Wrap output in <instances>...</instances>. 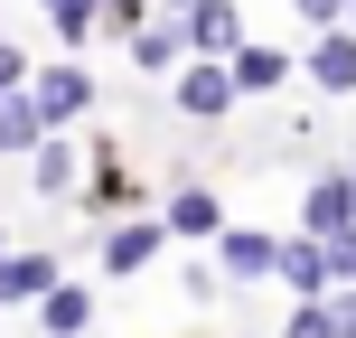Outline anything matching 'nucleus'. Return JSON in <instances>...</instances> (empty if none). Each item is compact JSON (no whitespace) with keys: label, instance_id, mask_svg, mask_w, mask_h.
<instances>
[{"label":"nucleus","instance_id":"nucleus-1","mask_svg":"<svg viewBox=\"0 0 356 338\" xmlns=\"http://www.w3.org/2000/svg\"><path fill=\"white\" fill-rule=\"evenodd\" d=\"M29 94H38V113H47V132H56V123H75V113H85V94H94V85H85L75 66H38V85H29Z\"/></svg>","mask_w":356,"mask_h":338},{"label":"nucleus","instance_id":"nucleus-2","mask_svg":"<svg viewBox=\"0 0 356 338\" xmlns=\"http://www.w3.org/2000/svg\"><path fill=\"white\" fill-rule=\"evenodd\" d=\"M356 226V178H319L309 188V235H347Z\"/></svg>","mask_w":356,"mask_h":338},{"label":"nucleus","instance_id":"nucleus-3","mask_svg":"<svg viewBox=\"0 0 356 338\" xmlns=\"http://www.w3.org/2000/svg\"><path fill=\"white\" fill-rule=\"evenodd\" d=\"M309 75H319L328 94H356V38H347V29H328L319 47H309Z\"/></svg>","mask_w":356,"mask_h":338},{"label":"nucleus","instance_id":"nucleus-4","mask_svg":"<svg viewBox=\"0 0 356 338\" xmlns=\"http://www.w3.org/2000/svg\"><path fill=\"white\" fill-rule=\"evenodd\" d=\"M38 141H47L38 94H0V151H38Z\"/></svg>","mask_w":356,"mask_h":338},{"label":"nucleus","instance_id":"nucleus-5","mask_svg":"<svg viewBox=\"0 0 356 338\" xmlns=\"http://www.w3.org/2000/svg\"><path fill=\"white\" fill-rule=\"evenodd\" d=\"M234 94H244V85H234V66H188V85H178V104H188V113H225Z\"/></svg>","mask_w":356,"mask_h":338},{"label":"nucleus","instance_id":"nucleus-6","mask_svg":"<svg viewBox=\"0 0 356 338\" xmlns=\"http://www.w3.org/2000/svg\"><path fill=\"white\" fill-rule=\"evenodd\" d=\"M178 29H188L197 47H234V10H225V0H188V10H178Z\"/></svg>","mask_w":356,"mask_h":338},{"label":"nucleus","instance_id":"nucleus-7","mask_svg":"<svg viewBox=\"0 0 356 338\" xmlns=\"http://www.w3.org/2000/svg\"><path fill=\"white\" fill-rule=\"evenodd\" d=\"M225 272H234V282H253V272H282V245H272V235H225Z\"/></svg>","mask_w":356,"mask_h":338},{"label":"nucleus","instance_id":"nucleus-8","mask_svg":"<svg viewBox=\"0 0 356 338\" xmlns=\"http://www.w3.org/2000/svg\"><path fill=\"white\" fill-rule=\"evenodd\" d=\"M282 272H291V291H328L338 272H328V245L309 235V245H282Z\"/></svg>","mask_w":356,"mask_h":338},{"label":"nucleus","instance_id":"nucleus-9","mask_svg":"<svg viewBox=\"0 0 356 338\" xmlns=\"http://www.w3.org/2000/svg\"><path fill=\"white\" fill-rule=\"evenodd\" d=\"M150 254H160V226H122V235H104V263H113V272H141Z\"/></svg>","mask_w":356,"mask_h":338},{"label":"nucleus","instance_id":"nucleus-10","mask_svg":"<svg viewBox=\"0 0 356 338\" xmlns=\"http://www.w3.org/2000/svg\"><path fill=\"white\" fill-rule=\"evenodd\" d=\"M47 282H56L47 254H38V263H0V301H47Z\"/></svg>","mask_w":356,"mask_h":338},{"label":"nucleus","instance_id":"nucleus-11","mask_svg":"<svg viewBox=\"0 0 356 338\" xmlns=\"http://www.w3.org/2000/svg\"><path fill=\"white\" fill-rule=\"evenodd\" d=\"M234 85H244V94H272V85H282V47H234Z\"/></svg>","mask_w":356,"mask_h":338},{"label":"nucleus","instance_id":"nucleus-12","mask_svg":"<svg viewBox=\"0 0 356 338\" xmlns=\"http://www.w3.org/2000/svg\"><path fill=\"white\" fill-rule=\"evenodd\" d=\"M169 226H178V235H216V197H207V188H188V197L169 207Z\"/></svg>","mask_w":356,"mask_h":338},{"label":"nucleus","instance_id":"nucleus-13","mask_svg":"<svg viewBox=\"0 0 356 338\" xmlns=\"http://www.w3.org/2000/svg\"><path fill=\"white\" fill-rule=\"evenodd\" d=\"M47 329H56V338L85 329V291H47Z\"/></svg>","mask_w":356,"mask_h":338},{"label":"nucleus","instance_id":"nucleus-14","mask_svg":"<svg viewBox=\"0 0 356 338\" xmlns=\"http://www.w3.org/2000/svg\"><path fill=\"white\" fill-rule=\"evenodd\" d=\"M282 338H338V310H319V301H309V310H300V320H291Z\"/></svg>","mask_w":356,"mask_h":338},{"label":"nucleus","instance_id":"nucleus-15","mask_svg":"<svg viewBox=\"0 0 356 338\" xmlns=\"http://www.w3.org/2000/svg\"><path fill=\"white\" fill-rule=\"evenodd\" d=\"M300 10L319 19V29H338V19H347V0H300Z\"/></svg>","mask_w":356,"mask_h":338},{"label":"nucleus","instance_id":"nucleus-16","mask_svg":"<svg viewBox=\"0 0 356 338\" xmlns=\"http://www.w3.org/2000/svg\"><path fill=\"white\" fill-rule=\"evenodd\" d=\"M338 338H356V291H338Z\"/></svg>","mask_w":356,"mask_h":338},{"label":"nucleus","instance_id":"nucleus-17","mask_svg":"<svg viewBox=\"0 0 356 338\" xmlns=\"http://www.w3.org/2000/svg\"><path fill=\"white\" fill-rule=\"evenodd\" d=\"M19 85V47H0V94H10Z\"/></svg>","mask_w":356,"mask_h":338},{"label":"nucleus","instance_id":"nucleus-18","mask_svg":"<svg viewBox=\"0 0 356 338\" xmlns=\"http://www.w3.org/2000/svg\"><path fill=\"white\" fill-rule=\"evenodd\" d=\"M347 10H356V0H347Z\"/></svg>","mask_w":356,"mask_h":338}]
</instances>
